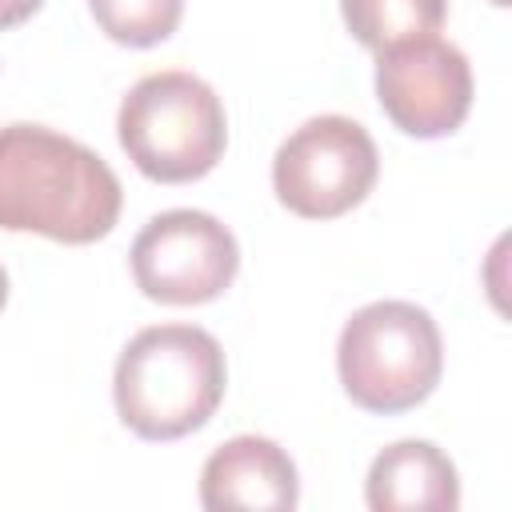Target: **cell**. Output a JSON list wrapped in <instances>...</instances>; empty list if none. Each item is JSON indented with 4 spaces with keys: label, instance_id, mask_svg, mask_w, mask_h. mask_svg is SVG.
Segmentation results:
<instances>
[{
    "label": "cell",
    "instance_id": "obj_1",
    "mask_svg": "<svg viewBox=\"0 0 512 512\" xmlns=\"http://www.w3.org/2000/svg\"><path fill=\"white\" fill-rule=\"evenodd\" d=\"M124 188L80 140L44 124L0 128V228L92 244L112 232Z\"/></svg>",
    "mask_w": 512,
    "mask_h": 512
},
{
    "label": "cell",
    "instance_id": "obj_2",
    "mask_svg": "<svg viewBox=\"0 0 512 512\" xmlns=\"http://www.w3.org/2000/svg\"><path fill=\"white\" fill-rule=\"evenodd\" d=\"M228 368L220 340L200 324L140 328L112 372L120 420L140 440H180L212 420Z\"/></svg>",
    "mask_w": 512,
    "mask_h": 512
},
{
    "label": "cell",
    "instance_id": "obj_3",
    "mask_svg": "<svg viewBox=\"0 0 512 512\" xmlns=\"http://www.w3.org/2000/svg\"><path fill=\"white\" fill-rule=\"evenodd\" d=\"M340 384L364 412L396 416L432 396L444 372L436 320L412 300H372L356 308L336 344Z\"/></svg>",
    "mask_w": 512,
    "mask_h": 512
},
{
    "label": "cell",
    "instance_id": "obj_4",
    "mask_svg": "<svg viewBox=\"0 0 512 512\" xmlns=\"http://www.w3.org/2000/svg\"><path fill=\"white\" fill-rule=\"evenodd\" d=\"M120 148L160 184H188L216 168L228 144L220 96L192 72L168 68L140 76L120 100Z\"/></svg>",
    "mask_w": 512,
    "mask_h": 512
},
{
    "label": "cell",
    "instance_id": "obj_5",
    "mask_svg": "<svg viewBox=\"0 0 512 512\" xmlns=\"http://www.w3.org/2000/svg\"><path fill=\"white\" fill-rule=\"evenodd\" d=\"M380 172L376 144L364 124L340 112L304 120L272 156V188L280 204L308 220H332L356 208Z\"/></svg>",
    "mask_w": 512,
    "mask_h": 512
},
{
    "label": "cell",
    "instance_id": "obj_6",
    "mask_svg": "<svg viewBox=\"0 0 512 512\" xmlns=\"http://www.w3.org/2000/svg\"><path fill=\"white\" fill-rule=\"evenodd\" d=\"M240 268L236 236L200 208L156 212L132 240V276L148 300L208 304Z\"/></svg>",
    "mask_w": 512,
    "mask_h": 512
},
{
    "label": "cell",
    "instance_id": "obj_7",
    "mask_svg": "<svg viewBox=\"0 0 512 512\" xmlns=\"http://www.w3.org/2000/svg\"><path fill=\"white\" fill-rule=\"evenodd\" d=\"M376 100L400 132L416 140L448 136L472 108L468 56L436 32L400 40L376 52Z\"/></svg>",
    "mask_w": 512,
    "mask_h": 512
},
{
    "label": "cell",
    "instance_id": "obj_8",
    "mask_svg": "<svg viewBox=\"0 0 512 512\" xmlns=\"http://www.w3.org/2000/svg\"><path fill=\"white\" fill-rule=\"evenodd\" d=\"M300 480L292 456L268 436L224 440L200 472V504L208 512L224 508H296Z\"/></svg>",
    "mask_w": 512,
    "mask_h": 512
},
{
    "label": "cell",
    "instance_id": "obj_9",
    "mask_svg": "<svg viewBox=\"0 0 512 512\" xmlns=\"http://www.w3.org/2000/svg\"><path fill=\"white\" fill-rule=\"evenodd\" d=\"M368 508L372 512H452L460 508L456 464L432 440L388 444L368 468Z\"/></svg>",
    "mask_w": 512,
    "mask_h": 512
},
{
    "label": "cell",
    "instance_id": "obj_10",
    "mask_svg": "<svg viewBox=\"0 0 512 512\" xmlns=\"http://www.w3.org/2000/svg\"><path fill=\"white\" fill-rule=\"evenodd\" d=\"M340 12L364 48L384 52L400 40L436 32L448 16V0H340Z\"/></svg>",
    "mask_w": 512,
    "mask_h": 512
},
{
    "label": "cell",
    "instance_id": "obj_11",
    "mask_svg": "<svg viewBox=\"0 0 512 512\" xmlns=\"http://www.w3.org/2000/svg\"><path fill=\"white\" fill-rule=\"evenodd\" d=\"M100 32L128 48H152L168 40L184 16V0H88Z\"/></svg>",
    "mask_w": 512,
    "mask_h": 512
},
{
    "label": "cell",
    "instance_id": "obj_12",
    "mask_svg": "<svg viewBox=\"0 0 512 512\" xmlns=\"http://www.w3.org/2000/svg\"><path fill=\"white\" fill-rule=\"evenodd\" d=\"M40 4H44V0H0V32L24 24Z\"/></svg>",
    "mask_w": 512,
    "mask_h": 512
},
{
    "label": "cell",
    "instance_id": "obj_13",
    "mask_svg": "<svg viewBox=\"0 0 512 512\" xmlns=\"http://www.w3.org/2000/svg\"><path fill=\"white\" fill-rule=\"evenodd\" d=\"M4 300H8V272H4V264H0V308H4Z\"/></svg>",
    "mask_w": 512,
    "mask_h": 512
},
{
    "label": "cell",
    "instance_id": "obj_14",
    "mask_svg": "<svg viewBox=\"0 0 512 512\" xmlns=\"http://www.w3.org/2000/svg\"><path fill=\"white\" fill-rule=\"evenodd\" d=\"M492 4H508V0H492Z\"/></svg>",
    "mask_w": 512,
    "mask_h": 512
}]
</instances>
